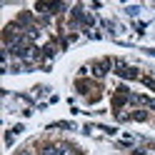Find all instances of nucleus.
Returning a JSON list of instances; mask_svg holds the SVG:
<instances>
[{
    "instance_id": "obj_1",
    "label": "nucleus",
    "mask_w": 155,
    "mask_h": 155,
    "mask_svg": "<svg viewBox=\"0 0 155 155\" xmlns=\"http://www.w3.org/2000/svg\"><path fill=\"white\" fill-rule=\"evenodd\" d=\"M118 75H123V78H138V70H135V68H125V65H118Z\"/></svg>"
}]
</instances>
